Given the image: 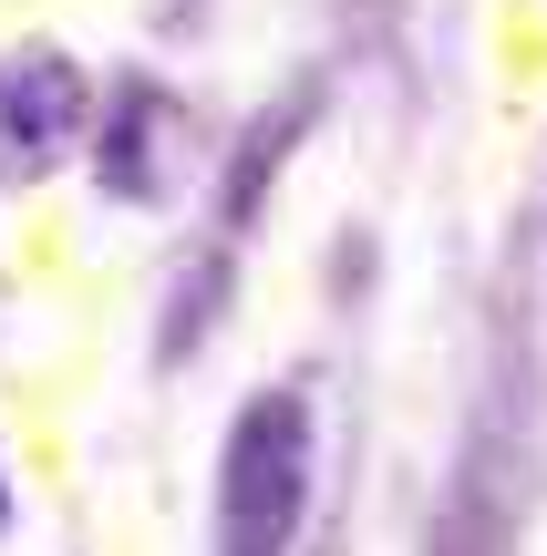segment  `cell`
<instances>
[{"label": "cell", "mask_w": 547, "mask_h": 556, "mask_svg": "<svg viewBox=\"0 0 547 556\" xmlns=\"http://www.w3.org/2000/svg\"><path fill=\"white\" fill-rule=\"evenodd\" d=\"M310 392L300 381H259V392L227 413L217 443V556H289L310 516Z\"/></svg>", "instance_id": "cell-1"}, {"label": "cell", "mask_w": 547, "mask_h": 556, "mask_svg": "<svg viewBox=\"0 0 547 556\" xmlns=\"http://www.w3.org/2000/svg\"><path fill=\"white\" fill-rule=\"evenodd\" d=\"M94 83H83L73 52L52 41H11L0 52V186H32L52 176L73 144H94Z\"/></svg>", "instance_id": "cell-2"}, {"label": "cell", "mask_w": 547, "mask_h": 556, "mask_svg": "<svg viewBox=\"0 0 547 556\" xmlns=\"http://www.w3.org/2000/svg\"><path fill=\"white\" fill-rule=\"evenodd\" d=\"M176 155H186V103L156 73H124L94 114V176L124 206H165L176 197Z\"/></svg>", "instance_id": "cell-3"}]
</instances>
